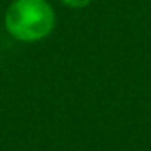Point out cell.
<instances>
[{"mask_svg":"<svg viewBox=\"0 0 151 151\" xmlns=\"http://www.w3.org/2000/svg\"><path fill=\"white\" fill-rule=\"evenodd\" d=\"M4 22L14 39L34 43L50 36L55 27V11L46 0H14Z\"/></svg>","mask_w":151,"mask_h":151,"instance_id":"cell-1","label":"cell"},{"mask_svg":"<svg viewBox=\"0 0 151 151\" xmlns=\"http://www.w3.org/2000/svg\"><path fill=\"white\" fill-rule=\"evenodd\" d=\"M62 4H66L68 7H73V9H82V7H87L93 0H60Z\"/></svg>","mask_w":151,"mask_h":151,"instance_id":"cell-2","label":"cell"}]
</instances>
